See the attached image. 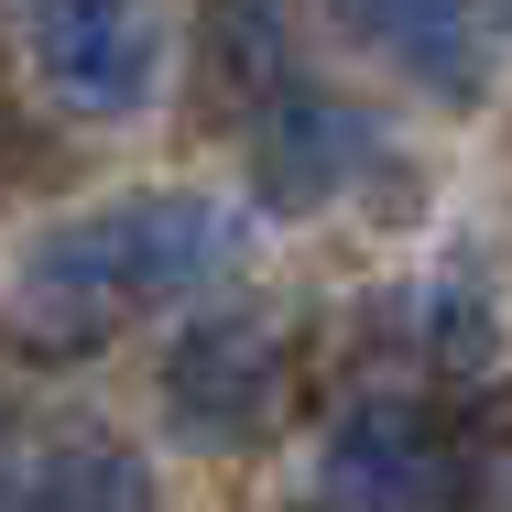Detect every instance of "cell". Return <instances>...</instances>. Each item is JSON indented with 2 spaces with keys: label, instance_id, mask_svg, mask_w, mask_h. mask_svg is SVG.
Masks as SVG:
<instances>
[{
  "label": "cell",
  "instance_id": "cell-7",
  "mask_svg": "<svg viewBox=\"0 0 512 512\" xmlns=\"http://www.w3.org/2000/svg\"><path fill=\"white\" fill-rule=\"evenodd\" d=\"M22 512H153V480L142 458L99 436V425H66L33 469H22Z\"/></svg>",
  "mask_w": 512,
  "mask_h": 512
},
{
  "label": "cell",
  "instance_id": "cell-1",
  "mask_svg": "<svg viewBox=\"0 0 512 512\" xmlns=\"http://www.w3.org/2000/svg\"><path fill=\"white\" fill-rule=\"evenodd\" d=\"M240 240H251L240 207L186 197V186L88 207V218L33 229V251L11 262L0 316H11V338H22L33 360H88V349H109L131 316L229 284V273H240Z\"/></svg>",
  "mask_w": 512,
  "mask_h": 512
},
{
  "label": "cell",
  "instance_id": "cell-2",
  "mask_svg": "<svg viewBox=\"0 0 512 512\" xmlns=\"http://www.w3.org/2000/svg\"><path fill=\"white\" fill-rule=\"evenodd\" d=\"M469 491V425H447L414 393H360L327 425L316 502L327 512H436Z\"/></svg>",
  "mask_w": 512,
  "mask_h": 512
},
{
  "label": "cell",
  "instance_id": "cell-3",
  "mask_svg": "<svg viewBox=\"0 0 512 512\" xmlns=\"http://www.w3.org/2000/svg\"><path fill=\"white\" fill-rule=\"evenodd\" d=\"M164 414L197 447H251L284 414V327L251 306H207L164 338Z\"/></svg>",
  "mask_w": 512,
  "mask_h": 512
},
{
  "label": "cell",
  "instance_id": "cell-5",
  "mask_svg": "<svg viewBox=\"0 0 512 512\" xmlns=\"http://www.w3.org/2000/svg\"><path fill=\"white\" fill-rule=\"evenodd\" d=\"M251 164H262L273 207H327L382 164V131H371V109L327 99V88H284L262 109V131H251Z\"/></svg>",
  "mask_w": 512,
  "mask_h": 512
},
{
  "label": "cell",
  "instance_id": "cell-8",
  "mask_svg": "<svg viewBox=\"0 0 512 512\" xmlns=\"http://www.w3.org/2000/svg\"><path fill=\"white\" fill-rule=\"evenodd\" d=\"M218 77L251 99H284V22L273 0H218Z\"/></svg>",
  "mask_w": 512,
  "mask_h": 512
},
{
  "label": "cell",
  "instance_id": "cell-4",
  "mask_svg": "<svg viewBox=\"0 0 512 512\" xmlns=\"http://www.w3.org/2000/svg\"><path fill=\"white\" fill-rule=\"evenodd\" d=\"M33 77L77 120H131L164 77L153 0H33Z\"/></svg>",
  "mask_w": 512,
  "mask_h": 512
},
{
  "label": "cell",
  "instance_id": "cell-6",
  "mask_svg": "<svg viewBox=\"0 0 512 512\" xmlns=\"http://www.w3.org/2000/svg\"><path fill=\"white\" fill-rule=\"evenodd\" d=\"M338 22L436 99L480 88V0H338Z\"/></svg>",
  "mask_w": 512,
  "mask_h": 512
},
{
  "label": "cell",
  "instance_id": "cell-9",
  "mask_svg": "<svg viewBox=\"0 0 512 512\" xmlns=\"http://www.w3.org/2000/svg\"><path fill=\"white\" fill-rule=\"evenodd\" d=\"M0 512H22V480H0Z\"/></svg>",
  "mask_w": 512,
  "mask_h": 512
}]
</instances>
